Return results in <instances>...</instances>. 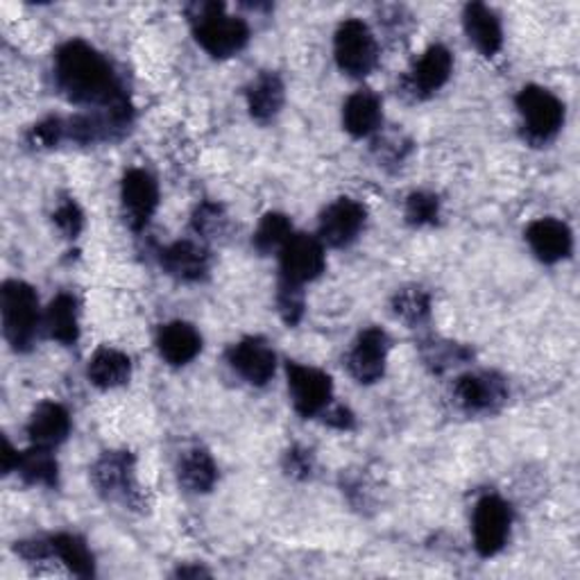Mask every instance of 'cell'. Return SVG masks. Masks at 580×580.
<instances>
[{"label":"cell","instance_id":"obj_1","mask_svg":"<svg viewBox=\"0 0 580 580\" xmlns=\"http://www.w3.org/2000/svg\"><path fill=\"white\" fill-rule=\"evenodd\" d=\"M54 78L69 100L80 104L104 109L128 100L111 64L87 41H69L57 50Z\"/></svg>","mask_w":580,"mask_h":580},{"label":"cell","instance_id":"obj_2","mask_svg":"<svg viewBox=\"0 0 580 580\" xmlns=\"http://www.w3.org/2000/svg\"><path fill=\"white\" fill-rule=\"evenodd\" d=\"M196 41L211 57L239 54L250 41V28L243 19L224 14L222 3H196L189 8Z\"/></svg>","mask_w":580,"mask_h":580},{"label":"cell","instance_id":"obj_3","mask_svg":"<svg viewBox=\"0 0 580 580\" xmlns=\"http://www.w3.org/2000/svg\"><path fill=\"white\" fill-rule=\"evenodd\" d=\"M0 313L8 342L17 352L28 350L39 329V298L34 288L19 279L6 281L0 290Z\"/></svg>","mask_w":580,"mask_h":580},{"label":"cell","instance_id":"obj_4","mask_svg":"<svg viewBox=\"0 0 580 580\" xmlns=\"http://www.w3.org/2000/svg\"><path fill=\"white\" fill-rule=\"evenodd\" d=\"M333 52H336V62H338L340 71H344L352 78L370 76L379 62L377 39L372 34V30L359 19L344 21L338 28L336 41H333Z\"/></svg>","mask_w":580,"mask_h":580},{"label":"cell","instance_id":"obj_5","mask_svg":"<svg viewBox=\"0 0 580 580\" xmlns=\"http://www.w3.org/2000/svg\"><path fill=\"white\" fill-rule=\"evenodd\" d=\"M521 121L533 141H549L558 134L564 121L562 102L542 87H524L517 96Z\"/></svg>","mask_w":580,"mask_h":580},{"label":"cell","instance_id":"obj_6","mask_svg":"<svg viewBox=\"0 0 580 580\" xmlns=\"http://www.w3.org/2000/svg\"><path fill=\"white\" fill-rule=\"evenodd\" d=\"M286 374H288V390L290 397H293L296 411L304 418L320 416L331 401V392H333L331 377L318 368L300 366V363H288Z\"/></svg>","mask_w":580,"mask_h":580},{"label":"cell","instance_id":"obj_7","mask_svg":"<svg viewBox=\"0 0 580 580\" xmlns=\"http://www.w3.org/2000/svg\"><path fill=\"white\" fill-rule=\"evenodd\" d=\"M281 281L304 286L324 272L327 259L322 241L309 234H293L279 250Z\"/></svg>","mask_w":580,"mask_h":580},{"label":"cell","instance_id":"obj_8","mask_svg":"<svg viewBox=\"0 0 580 580\" xmlns=\"http://www.w3.org/2000/svg\"><path fill=\"white\" fill-rule=\"evenodd\" d=\"M510 524H512L510 506L494 494L483 497L474 508V544H477V551L483 558L497 556L503 549V544L510 536Z\"/></svg>","mask_w":580,"mask_h":580},{"label":"cell","instance_id":"obj_9","mask_svg":"<svg viewBox=\"0 0 580 580\" xmlns=\"http://www.w3.org/2000/svg\"><path fill=\"white\" fill-rule=\"evenodd\" d=\"M388 350H390V340L383 329H379V327L366 329L357 338L350 357H347V368H350V374L359 383L379 381L386 372Z\"/></svg>","mask_w":580,"mask_h":580},{"label":"cell","instance_id":"obj_10","mask_svg":"<svg viewBox=\"0 0 580 580\" xmlns=\"http://www.w3.org/2000/svg\"><path fill=\"white\" fill-rule=\"evenodd\" d=\"M366 224V209L352 200L340 198L320 218V241L331 248L350 246Z\"/></svg>","mask_w":580,"mask_h":580},{"label":"cell","instance_id":"obj_11","mask_svg":"<svg viewBox=\"0 0 580 580\" xmlns=\"http://www.w3.org/2000/svg\"><path fill=\"white\" fill-rule=\"evenodd\" d=\"M123 213L132 229H143L159 207V187L146 170H130L121 187Z\"/></svg>","mask_w":580,"mask_h":580},{"label":"cell","instance_id":"obj_12","mask_svg":"<svg viewBox=\"0 0 580 580\" xmlns=\"http://www.w3.org/2000/svg\"><path fill=\"white\" fill-rule=\"evenodd\" d=\"M229 366L234 368L246 381L252 386H266L277 368V357L272 352V347L263 338H243L231 347L229 354Z\"/></svg>","mask_w":580,"mask_h":580},{"label":"cell","instance_id":"obj_13","mask_svg":"<svg viewBox=\"0 0 580 580\" xmlns=\"http://www.w3.org/2000/svg\"><path fill=\"white\" fill-rule=\"evenodd\" d=\"M96 488L109 499H132L137 497L134 460L126 451L104 453L93 468Z\"/></svg>","mask_w":580,"mask_h":580},{"label":"cell","instance_id":"obj_14","mask_svg":"<svg viewBox=\"0 0 580 580\" xmlns=\"http://www.w3.org/2000/svg\"><path fill=\"white\" fill-rule=\"evenodd\" d=\"M456 401L470 413H488L501 406L508 397L506 383L492 372H477L460 377L453 388Z\"/></svg>","mask_w":580,"mask_h":580},{"label":"cell","instance_id":"obj_15","mask_svg":"<svg viewBox=\"0 0 580 580\" xmlns=\"http://www.w3.org/2000/svg\"><path fill=\"white\" fill-rule=\"evenodd\" d=\"M527 241L533 250V254L544 263H558L571 254V231L564 222L556 218H542L536 220L527 229Z\"/></svg>","mask_w":580,"mask_h":580},{"label":"cell","instance_id":"obj_16","mask_svg":"<svg viewBox=\"0 0 580 580\" xmlns=\"http://www.w3.org/2000/svg\"><path fill=\"white\" fill-rule=\"evenodd\" d=\"M157 347L170 366H187L200 354L202 338L189 322H168L159 329Z\"/></svg>","mask_w":580,"mask_h":580},{"label":"cell","instance_id":"obj_17","mask_svg":"<svg viewBox=\"0 0 580 580\" xmlns=\"http://www.w3.org/2000/svg\"><path fill=\"white\" fill-rule=\"evenodd\" d=\"M69 433H71V416L64 406L54 401H46L37 406L28 422V436L37 447H46V449L57 447L69 438Z\"/></svg>","mask_w":580,"mask_h":580},{"label":"cell","instance_id":"obj_18","mask_svg":"<svg viewBox=\"0 0 580 580\" xmlns=\"http://www.w3.org/2000/svg\"><path fill=\"white\" fill-rule=\"evenodd\" d=\"M451 69H453L451 52L444 46L436 43L416 62L409 84L416 96H429L447 84Z\"/></svg>","mask_w":580,"mask_h":580},{"label":"cell","instance_id":"obj_19","mask_svg":"<svg viewBox=\"0 0 580 580\" xmlns=\"http://www.w3.org/2000/svg\"><path fill=\"white\" fill-rule=\"evenodd\" d=\"M462 26H466L468 39L474 43V48L492 57L501 50L503 43V32H501V21L499 17L483 3H470L462 12Z\"/></svg>","mask_w":580,"mask_h":580},{"label":"cell","instance_id":"obj_20","mask_svg":"<svg viewBox=\"0 0 580 580\" xmlns=\"http://www.w3.org/2000/svg\"><path fill=\"white\" fill-rule=\"evenodd\" d=\"M209 252L193 241L172 243L161 252L163 270L182 281L202 279L209 272Z\"/></svg>","mask_w":580,"mask_h":580},{"label":"cell","instance_id":"obj_21","mask_svg":"<svg viewBox=\"0 0 580 580\" xmlns=\"http://www.w3.org/2000/svg\"><path fill=\"white\" fill-rule=\"evenodd\" d=\"M381 100L372 91H357L342 107V126L354 137H368L381 126Z\"/></svg>","mask_w":580,"mask_h":580},{"label":"cell","instance_id":"obj_22","mask_svg":"<svg viewBox=\"0 0 580 580\" xmlns=\"http://www.w3.org/2000/svg\"><path fill=\"white\" fill-rule=\"evenodd\" d=\"M283 82L274 73H261L248 87V109L250 116L259 123L272 121L283 107Z\"/></svg>","mask_w":580,"mask_h":580},{"label":"cell","instance_id":"obj_23","mask_svg":"<svg viewBox=\"0 0 580 580\" xmlns=\"http://www.w3.org/2000/svg\"><path fill=\"white\" fill-rule=\"evenodd\" d=\"M87 374L93 386H98L102 390H111V388L126 386L130 381L132 363H130V357H126L123 352L111 350V347H102V350H98L91 357Z\"/></svg>","mask_w":580,"mask_h":580},{"label":"cell","instance_id":"obj_24","mask_svg":"<svg viewBox=\"0 0 580 580\" xmlns=\"http://www.w3.org/2000/svg\"><path fill=\"white\" fill-rule=\"evenodd\" d=\"M46 327L48 336L62 344H73L80 336V318H78V302L73 296L60 293L48 311H46Z\"/></svg>","mask_w":580,"mask_h":580},{"label":"cell","instance_id":"obj_25","mask_svg":"<svg viewBox=\"0 0 580 580\" xmlns=\"http://www.w3.org/2000/svg\"><path fill=\"white\" fill-rule=\"evenodd\" d=\"M218 481V468L207 449H189L180 460V483L191 492H209Z\"/></svg>","mask_w":580,"mask_h":580},{"label":"cell","instance_id":"obj_26","mask_svg":"<svg viewBox=\"0 0 580 580\" xmlns=\"http://www.w3.org/2000/svg\"><path fill=\"white\" fill-rule=\"evenodd\" d=\"M14 472H19L30 486H57V460L46 447L32 444V449L19 453V466Z\"/></svg>","mask_w":580,"mask_h":580},{"label":"cell","instance_id":"obj_27","mask_svg":"<svg viewBox=\"0 0 580 580\" xmlns=\"http://www.w3.org/2000/svg\"><path fill=\"white\" fill-rule=\"evenodd\" d=\"M50 547H52V556L60 558L76 576H80V578L93 576V556L82 538L62 533L50 540Z\"/></svg>","mask_w":580,"mask_h":580},{"label":"cell","instance_id":"obj_28","mask_svg":"<svg viewBox=\"0 0 580 580\" xmlns=\"http://www.w3.org/2000/svg\"><path fill=\"white\" fill-rule=\"evenodd\" d=\"M290 237H293V227L283 213H266L254 231L252 243L261 254H270L281 250Z\"/></svg>","mask_w":580,"mask_h":580},{"label":"cell","instance_id":"obj_29","mask_svg":"<svg viewBox=\"0 0 580 580\" xmlns=\"http://www.w3.org/2000/svg\"><path fill=\"white\" fill-rule=\"evenodd\" d=\"M431 302L420 288H403L392 298V313L406 324H420L429 318Z\"/></svg>","mask_w":580,"mask_h":580},{"label":"cell","instance_id":"obj_30","mask_svg":"<svg viewBox=\"0 0 580 580\" xmlns=\"http://www.w3.org/2000/svg\"><path fill=\"white\" fill-rule=\"evenodd\" d=\"M440 216V202L431 193H413L406 202V220L413 227H424L438 222Z\"/></svg>","mask_w":580,"mask_h":580},{"label":"cell","instance_id":"obj_31","mask_svg":"<svg viewBox=\"0 0 580 580\" xmlns=\"http://www.w3.org/2000/svg\"><path fill=\"white\" fill-rule=\"evenodd\" d=\"M277 304H279V313H281V318L286 320V324H290V327L298 324V322L302 320V316H304L302 286L281 281V283H279Z\"/></svg>","mask_w":580,"mask_h":580},{"label":"cell","instance_id":"obj_32","mask_svg":"<svg viewBox=\"0 0 580 580\" xmlns=\"http://www.w3.org/2000/svg\"><path fill=\"white\" fill-rule=\"evenodd\" d=\"M227 224V216L222 211V207L218 204H211V202H204L196 216H193V227L198 234H204V237H216L220 234V231L224 229Z\"/></svg>","mask_w":580,"mask_h":580},{"label":"cell","instance_id":"obj_33","mask_svg":"<svg viewBox=\"0 0 580 580\" xmlns=\"http://www.w3.org/2000/svg\"><path fill=\"white\" fill-rule=\"evenodd\" d=\"M67 137V123L60 119H48L39 126H34L28 134L30 146L34 148H52L60 143Z\"/></svg>","mask_w":580,"mask_h":580},{"label":"cell","instance_id":"obj_34","mask_svg":"<svg viewBox=\"0 0 580 580\" xmlns=\"http://www.w3.org/2000/svg\"><path fill=\"white\" fill-rule=\"evenodd\" d=\"M52 220H54L57 227H60V231L67 239H76L82 231V227H84L82 209L73 200H67L64 204H60V209L54 211Z\"/></svg>","mask_w":580,"mask_h":580},{"label":"cell","instance_id":"obj_35","mask_svg":"<svg viewBox=\"0 0 580 580\" xmlns=\"http://www.w3.org/2000/svg\"><path fill=\"white\" fill-rule=\"evenodd\" d=\"M286 470H288V474H293V477H309L311 474V458H309V453L298 451V449L288 451Z\"/></svg>","mask_w":580,"mask_h":580},{"label":"cell","instance_id":"obj_36","mask_svg":"<svg viewBox=\"0 0 580 580\" xmlns=\"http://www.w3.org/2000/svg\"><path fill=\"white\" fill-rule=\"evenodd\" d=\"M324 413V422L333 429H340V431H347L354 427V416L344 409V406H336V409H327L322 411Z\"/></svg>","mask_w":580,"mask_h":580},{"label":"cell","instance_id":"obj_37","mask_svg":"<svg viewBox=\"0 0 580 580\" xmlns=\"http://www.w3.org/2000/svg\"><path fill=\"white\" fill-rule=\"evenodd\" d=\"M19 466V451L10 444V440H3V470L6 474L14 472Z\"/></svg>","mask_w":580,"mask_h":580}]
</instances>
